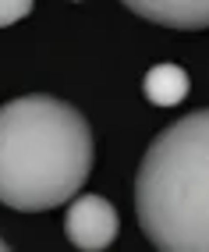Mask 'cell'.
Listing matches in <instances>:
<instances>
[{
  "label": "cell",
  "instance_id": "5",
  "mask_svg": "<svg viewBox=\"0 0 209 252\" xmlns=\"http://www.w3.org/2000/svg\"><path fill=\"white\" fill-rule=\"evenodd\" d=\"M191 82H188V71L181 64H152L142 78V96L149 99L152 107H178L181 99L188 96Z\"/></svg>",
  "mask_w": 209,
  "mask_h": 252
},
{
  "label": "cell",
  "instance_id": "1",
  "mask_svg": "<svg viewBox=\"0 0 209 252\" xmlns=\"http://www.w3.org/2000/svg\"><path fill=\"white\" fill-rule=\"evenodd\" d=\"M96 149L85 114L57 96L0 107V203L22 213L64 206L82 192Z\"/></svg>",
  "mask_w": 209,
  "mask_h": 252
},
{
  "label": "cell",
  "instance_id": "4",
  "mask_svg": "<svg viewBox=\"0 0 209 252\" xmlns=\"http://www.w3.org/2000/svg\"><path fill=\"white\" fill-rule=\"evenodd\" d=\"M120 4L131 14L163 29H178V32L209 29V0H120Z\"/></svg>",
  "mask_w": 209,
  "mask_h": 252
},
{
  "label": "cell",
  "instance_id": "6",
  "mask_svg": "<svg viewBox=\"0 0 209 252\" xmlns=\"http://www.w3.org/2000/svg\"><path fill=\"white\" fill-rule=\"evenodd\" d=\"M32 4H36V0H0V29L22 22L25 14L32 11Z\"/></svg>",
  "mask_w": 209,
  "mask_h": 252
},
{
  "label": "cell",
  "instance_id": "3",
  "mask_svg": "<svg viewBox=\"0 0 209 252\" xmlns=\"http://www.w3.org/2000/svg\"><path fill=\"white\" fill-rule=\"evenodd\" d=\"M120 231V217L110 199L103 195H75L64 213V234L82 252H103L110 249Z\"/></svg>",
  "mask_w": 209,
  "mask_h": 252
},
{
  "label": "cell",
  "instance_id": "7",
  "mask_svg": "<svg viewBox=\"0 0 209 252\" xmlns=\"http://www.w3.org/2000/svg\"><path fill=\"white\" fill-rule=\"evenodd\" d=\"M4 249H7V242H4V238H0V252H4Z\"/></svg>",
  "mask_w": 209,
  "mask_h": 252
},
{
  "label": "cell",
  "instance_id": "2",
  "mask_svg": "<svg viewBox=\"0 0 209 252\" xmlns=\"http://www.w3.org/2000/svg\"><path fill=\"white\" fill-rule=\"evenodd\" d=\"M135 213L160 252H209V107L156 135L135 178Z\"/></svg>",
  "mask_w": 209,
  "mask_h": 252
}]
</instances>
